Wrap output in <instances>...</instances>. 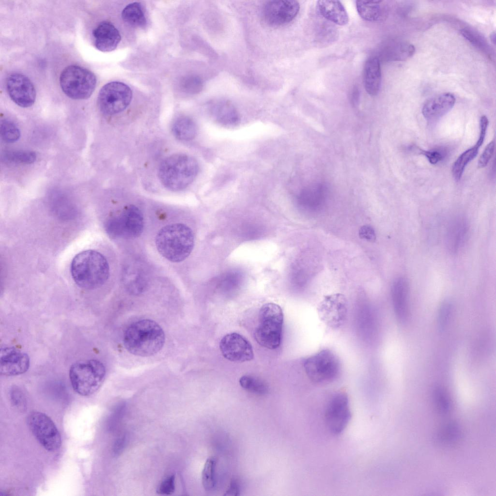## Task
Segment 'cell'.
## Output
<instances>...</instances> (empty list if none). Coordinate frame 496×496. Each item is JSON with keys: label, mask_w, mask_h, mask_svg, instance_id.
I'll return each instance as SVG.
<instances>
[{"label": "cell", "mask_w": 496, "mask_h": 496, "mask_svg": "<svg viewBox=\"0 0 496 496\" xmlns=\"http://www.w3.org/2000/svg\"><path fill=\"white\" fill-rule=\"evenodd\" d=\"M165 341L162 328L150 319H142L132 323L125 330L123 338L126 349L140 356L155 354L162 349Z\"/></svg>", "instance_id": "1"}, {"label": "cell", "mask_w": 496, "mask_h": 496, "mask_svg": "<svg viewBox=\"0 0 496 496\" xmlns=\"http://www.w3.org/2000/svg\"><path fill=\"white\" fill-rule=\"evenodd\" d=\"M71 273L79 287L92 290L103 285L109 275L106 258L100 252L88 249L77 254L71 264Z\"/></svg>", "instance_id": "2"}, {"label": "cell", "mask_w": 496, "mask_h": 496, "mask_svg": "<svg viewBox=\"0 0 496 496\" xmlns=\"http://www.w3.org/2000/svg\"><path fill=\"white\" fill-rule=\"evenodd\" d=\"M155 244L160 254L168 260L179 263L187 258L194 246L191 229L182 223H173L162 228L158 232Z\"/></svg>", "instance_id": "3"}, {"label": "cell", "mask_w": 496, "mask_h": 496, "mask_svg": "<svg viewBox=\"0 0 496 496\" xmlns=\"http://www.w3.org/2000/svg\"><path fill=\"white\" fill-rule=\"evenodd\" d=\"M198 171V163L194 158L178 154L171 155L162 161L158 176L165 187L177 191L185 189L192 183Z\"/></svg>", "instance_id": "4"}, {"label": "cell", "mask_w": 496, "mask_h": 496, "mask_svg": "<svg viewBox=\"0 0 496 496\" xmlns=\"http://www.w3.org/2000/svg\"><path fill=\"white\" fill-rule=\"evenodd\" d=\"M283 323V313L279 305L273 303L263 305L254 334L257 342L269 349L278 348L282 341Z\"/></svg>", "instance_id": "5"}, {"label": "cell", "mask_w": 496, "mask_h": 496, "mask_svg": "<svg viewBox=\"0 0 496 496\" xmlns=\"http://www.w3.org/2000/svg\"><path fill=\"white\" fill-rule=\"evenodd\" d=\"M69 374L74 391L81 396H89L101 387L105 377L106 370L99 360H80L71 366Z\"/></svg>", "instance_id": "6"}, {"label": "cell", "mask_w": 496, "mask_h": 496, "mask_svg": "<svg viewBox=\"0 0 496 496\" xmlns=\"http://www.w3.org/2000/svg\"><path fill=\"white\" fill-rule=\"evenodd\" d=\"M63 92L69 98L81 100L89 98L94 92L96 78L88 69L76 65L65 67L60 77Z\"/></svg>", "instance_id": "7"}, {"label": "cell", "mask_w": 496, "mask_h": 496, "mask_svg": "<svg viewBox=\"0 0 496 496\" xmlns=\"http://www.w3.org/2000/svg\"><path fill=\"white\" fill-rule=\"evenodd\" d=\"M303 367L308 378L313 383L319 384L335 381L339 377L341 369L338 356L327 349L306 358Z\"/></svg>", "instance_id": "8"}, {"label": "cell", "mask_w": 496, "mask_h": 496, "mask_svg": "<svg viewBox=\"0 0 496 496\" xmlns=\"http://www.w3.org/2000/svg\"><path fill=\"white\" fill-rule=\"evenodd\" d=\"M143 226L142 213L138 207L131 205L109 217L105 222V228L112 238L131 239L141 234Z\"/></svg>", "instance_id": "9"}, {"label": "cell", "mask_w": 496, "mask_h": 496, "mask_svg": "<svg viewBox=\"0 0 496 496\" xmlns=\"http://www.w3.org/2000/svg\"><path fill=\"white\" fill-rule=\"evenodd\" d=\"M132 91L124 83L112 81L100 89L97 98L98 107L106 115H114L124 110L130 103Z\"/></svg>", "instance_id": "10"}, {"label": "cell", "mask_w": 496, "mask_h": 496, "mask_svg": "<svg viewBox=\"0 0 496 496\" xmlns=\"http://www.w3.org/2000/svg\"><path fill=\"white\" fill-rule=\"evenodd\" d=\"M27 418L30 430L45 449L51 452L59 449L61 436L55 424L47 415L33 411L29 414Z\"/></svg>", "instance_id": "11"}, {"label": "cell", "mask_w": 496, "mask_h": 496, "mask_svg": "<svg viewBox=\"0 0 496 496\" xmlns=\"http://www.w3.org/2000/svg\"><path fill=\"white\" fill-rule=\"evenodd\" d=\"M351 418L349 399L344 392L334 394L330 399L325 412V420L329 431L341 434L347 426Z\"/></svg>", "instance_id": "12"}, {"label": "cell", "mask_w": 496, "mask_h": 496, "mask_svg": "<svg viewBox=\"0 0 496 496\" xmlns=\"http://www.w3.org/2000/svg\"><path fill=\"white\" fill-rule=\"evenodd\" d=\"M299 9V3L296 0H270L264 5L262 16L268 24L279 26L291 22L297 16Z\"/></svg>", "instance_id": "13"}, {"label": "cell", "mask_w": 496, "mask_h": 496, "mask_svg": "<svg viewBox=\"0 0 496 496\" xmlns=\"http://www.w3.org/2000/svg\"><path fill=\"white\" fill-rule=\"evenodd\" d=\"M219 348L222 356L235 362L249 361L254 357L252 345L243 336L233 332L226 334L221 340Z\"/></svg>", "instance_id": "14"}, {"label": "cell", "mask_w": 496, "mask_h": 496, "mask_svg": "<svg viewBox=\"0 0 496 496\" xmlns=\"http://www.w3.org/2000/svg\"><path fill=\"white\" fill-rule=\"evenodd\" d=\"M320 318L328 326L339 327L345 320L347 313V301L341 294L325 296L318 307Z\"/></svg>", "instance_id": "15"}, {"label": "cell", "mask_w": 496, "mask_h": 496, "mask_svg": "<svg viewBox=\"0 0 496 496\" xmlns=\"http://www.w3.org/2000/svg\"><path fill=\"white\" fill-rule=\"evenodd\" d=\"M6 89L11 100L18 106L28 108L34 103L36 91L30 79L20 73L9 75L6 80Z\"/></svg>", "instance_id": "16"}, {"label": "cell", "mask_w": 496, "mask_h": 496, "mask_svg": "<svg viewBox=\"0 0 496 496\" xmlns=\"http://www.w3.org/2000/svg\"><path fill=\"white\" fill-rule=\"evenodd\" d=\"M30 364L28 355L14 347L0 349V372L2 375L15 376L26 372Z\"/></svg>", "instance_id": "17"}, {"label": "cell", "mask_w": 496, "mask_h": 496, "mask_svg": "<svg viewBox=\"0 0 496 496\" xmlns=\"http://www.w3.org/2000/svg\"><path fill=\"white\" fill-rule=\"evenodd\" d=\"M469 231L467 219L462 216L453 217L448 224L446 232V245L449 251L456 254L461 250L467 238Z\"/></svg>", "instance_id": "18"}, {"label": "cell", "mask_w": 496, "mask_h": 496, "mask_svg": "<svg viewBox=\"0 0 496 496\" xmlns=\"http://www.w3.org/2000/svg\"><path fill=\"white\" fill-rule=\"evenodd\" d=\"M93 36L95 47L102 52L114 50L121 40L119 31L111 23L103 21L93 30Z\"/></svg>", "instance_id": "19"}, {"label": "cell", "mask_w": 496, "mask_h": 496, "mask_svg": "<svg viewBox=\"0 0 496 496\" xmlns=\"http://www.w3.org/2000/svg\"><path fill=\"white\" fill-rule=\"evenodd\" d=\"M409 284L403 277H398L393 281L391 296L394 311L397 320L404 323L408 316Z\"/></svg>", "instance_id": "20"}, {"label": "cell", "mask_w": 496, "mask_h": 496, "mask_svg": "<svg viewBox=\"0 0 496 496\" xmlns=\"http://www.w3.org/2000/svg\"><path fill=\"white\" fill-rule=\"evenodd\" d=\"M455 101L453 94L441 93L430 98L424 104L422 109V114L428 121L437 120L452 109Z\"/></svg>", "instance_id": "21"}, {"label": "cell", "mask_w": 496, "mask_h": 496, "mask_svg": "<svg viewBox=\"0 0 496 496\" xmlns=\"http://www.w3.org/2000/svg\"><path fill=\"white\" fill-rule=\"evenodd\" d=\"M363 82L367 93L371 96H375L379 92L382 79L380 62L375 56L368 58L363 66Z\"/></svg>", "instance_id": "22"}, {"label": "cell", "mask_w": 496, "mask_h": 496, "mask_svg": "<svg viewBox=\"0 0 496 496\" xmlns=\"http://www.w3.org/2000/svg\"><path fill=\"white\" fill-rule=\"evenodd\" d=\"M210 112L215 121L224 126H236L240 122L237 109L228 100H215L211 104Z\"/></svg>", "instance_id": "23"}, {"label": "cell", "mask_w": 496, "mask_h": 496, "mask_svg": "<svg viewBox=\"0 0 496 496\" xmlns=\"http://www.w3.org/2000/svg\"><path fill=\"white\" fill-rule=\"evenodd\" d=\"M317 7L323 17L335 24L344 26L349 22L347 11L340 1L318 0Z\"/></svg>", "instance_id": "24"}, {"label": "cell", "mask_w": 496, "mask_h": 496, "mask_svg": "<svg viewBox=\"0 0 496 496\" xmlns=\"http://www.w3.org/2000/svg\"><path fill=\"white\" fill-rule=\"evenodd\" d=\"M123 279L126 289L130 294H139L147 287V281L143 270L136 265H131L124 271Z\"/></svg>", "instance_id": "25"}, {"label": "cell", "mask_w": 496, "mask_h": 496, "mask_svg": "<svg viewBox=\"0 0 496 496\" xmlns=\"http://www.w3.org/2000/svg\"><path fill=\"white\" fill-rule=\"evenodd\" d=\"M322 184H316L304 188L298 196V201L303 206L310 209L319 207L324 202L326 188Z\"/></svg>", "instance_id": "26"}, {"label": "cell", "mask_w": 496, "mask_h": 496, "mask_svg": "<svg viewBox=\"0 0 496 496\" xmlns=\"http://www.w3.org/2000/svg\"><path fill=\"white\" fill-rule=\"evenodd\" d=\"M382 2L381 0H356V10L362 19L368 21H376L381 19L383 14Z\"/></svg>", "instance_id": "27"}, {"label": "cell", "mask_w": 496, "mask_h": 496, "mask_svg": "<svg viewBox=\"0 0 496 496\" xmlns=\"http://www.w3.org/2000/svg\"><path fill=\"white\" fill-rule=\"evenodd\" d=\"M123 20L135 27H144L147 24L143 8L140 3L132 2L126 6L122 12Z\"/></svg>", "instance_id": "28"}, {"label": "cell", "mask_w": 496, "mask_h": 496, "mask_svg": "<svg viewBox=\"0 0 496 496\" xmlns=\"http://www.w3.org/2000/svg\"><path fill=\"white\" fill-rule=\"evenodd\" d=\"M172 131L177 139L188 141L195 137L197 128L192 119L186 116H182L175 120L172 124Z\"/></svg>", "instance_id": "29"}, {"label": "cell", "mask_w": 496, "mask_h": 496, "mask_svg": "<svg viewBox=\"0 0 496 496\" xmlns=\"http://www.w3.org/2000/svg\"><path fill=\"white\" fill-rule=\"evenodd\" d=\"M480 147L476 143L473 147L463 152L455 160L452 166V173L456 181L460 180L465 167L475 158Z\"/></svg>", "instance_id": "30"}, {"label": "cell", "mask_w": 496, "mask_h": 496, "mask_svg": "<svg viewBox=\"0 0 496 496\" xmlns=\"http://www.w3.org/2000/svg\"><path fill=\"white\" fill-rule=\"evenodd\" d=\"M217 463V458L215 456H210L206 460L204 465L202 480V486L206 491H211L215 486Z\"/></svg>", "instance_id": "31"}, {"label": "cell", "mask_w": 496, "mask_h": 496, "mask_svg": "<svg viewBox=\"0 0 496 496\" xmlns=\"http://www.w3.org/2000/svg\"><path fill=\"white\" fill-rule=\"evenodd\" d=\"M239 382L242 388L256 394L264 395L268 391V387L264 382L251 375L242 376L239 379Z\"/></svg>", "instance_id": "32"}, {"label": "cell", "mask_w": 496, "mask_h": 496, "mask_svg": "<svg viewBox=\"0 0 496 496\" xmlns=\"http://www.w3.org/2000/svg\"><path fill=\"white\" fill-rule=\"evenodd\" d=\"M2 157L9 162L30 164L35 161L36 154L31 151H10L4 153Z\"/></svg>", "instance_id": "33"}, {"label": "cell", "mask_w": 496, "mask_h": 496, "mask_svg": "<svg viewBox=\"0 0 496 496\" xmlns=\"http://www.w3.org/2000/svg\"><path fill=\"white\" fill-rule=\"evenodd\" d=\"M0 129L1 139L6 142L13 143L20 138V132L18 127L11 121H1Z\"/></svg>", "instance_id": "34"}, {"label": "cell", "mask_w": 496, "mask_h": 496, "mask_svg": "<svg viewBox=\"0 0 496 496\" xmlns=\"http://www.w3.org/2000/svg\"><path fill=\"white\" fill-rule=\"evenodd\" d=\"M175 490V476L171 474L167 476L158 486L156 492L162 495H170Z\"/></svg>", "instance_id": "35"}, {"label": "cell", "mask_w": 496, "mask_h": 496, "mask_svg": "<svg viewBox=\"0 0 496 496\" xmlns=\"http://www.w3.org/2000/svg\"><path fill=\"white\" fill-rule=\"evenodd\" d=\"M11 403L19 410H24L26 407V401L24 393L16 386L12 387L10 390Z\"/></svg>", "instance_id": "36"}, {"label": "cell", "mask_w": 496, "mask_h": 496, "mask_svg": "<svg viewBox=\"0 0 496 496\" xmlns=\"http://www.w3.org/2000/svg\"><path fill=\"white\" fill-rule=\"evenodd\" d=\"M461 33L464 38L473 45L482 50L487 49L488 46L486 43L483 38L472 31L464 29L461 30Z\"/></svg>", "instance_id": "37"}, {"label": "cell", "mask_w": 496, "mask_h": 496, "mask_svg": "<svg viewBox=\"0 0 496 496\" xmlns=\"http://www.w3.org/2000/svg\"><path fill=\"white\" fill-rule=\"evenodd\" d=\"M451 310L452 305L449 301H445L441 305L438 315V323L440 329H443L446 326Z\"/></svg>", "instance_id": "38"}, {"label": "cell", "mask_w": 496, "mask_h": 496, "mask_svg": "<svg viewBox=\"0 0 496 496\" xmlns=\"http://www.w3.org/2000/svg\"><path fill=\"white\" fill-rule=\"evenodd\" d=\"M434 399L437 407L440 411L442 412H446L449 409V400L448 397L443 389L440 388H437L434 392Z\"/></svg>", "instance_id": "39"}, {"label": "cell", "mask_w": 496, "mask_h": 496, "mask_svg": "<svg viewBox=\"0 0 496 496\" xmlns=\"http://www.w3.org/2000/svg\"><path fill=\"white\" fill-rule=\"evenodd\" d=\"M494 150L495 142L491 141L486 146L479 159L478 166L479 168H482L487 166L493 156Z\"/></svg>", "instance_id": "40"}, {"label": "cell", "mask_w": 496, "mask_h": 496, "mask_svg": "<svg viewBox=\"0 0 496 496\" xmlns=\"http://www.w3.org/2000/svg\"><path fill=\"white\" fill-rule=\"evenodd\" d=\"M358 235L360 238L371 242H374L376 237L374 229L369 225L362 226L359 229Z\"/></svg>", "instance_id": "41"}, {"label": "cell", "mask_w": 496, "mask_h": 496, "mask_svg": "<svg viewBox=\"0 0 496 496\" xmlns=\"http://www.w3.org/2000/svg\"><path fill=\"white\" fill-rule=\"evenodd\" d=\"M422 154L425 155L429 162L432 164H436L442 159L441 154L437 151H422Z\"/></svg>", "instance_id": "42"}, {"label": "cell", "mask_w": 496, "mask_h": 496, "mask_svg": "<svg viewBox=\"0 0 496 496\" xmlns=\"http://www.w3.org/2000/svg\"><path fill=\"white\" fill-rule=\"evenodd\" d=\"M240 493V486L236 480H232L226 491L225 496H238Z\"/></svg>", "instance_id": "43"}, {"label": "cell", "mask_w": 496, "mask_h": 496, "mask_svg": "<svg viewBox=\"0 0 496 496\" xmlns=\"http://www.w3.org/2000/svg\"><path fill=\"white\" fill-rule=\"evenodd\" d=\"M125 437L124 435H120V436L115 441L114 445V451L115 453H120L123 450L125 442Z\"/></svg>", "instance_id": "44"}, {"label": "cell", "mask_w": 496, "mask_h": 496, "mask_svg": "<svg viewBox=\"0 0 496 496\" xmlns=\"http://www.w3.org/2000/svg\"><path fill=\"white\" fill-rule=\"evenodd\" d=\"M353 95L352 97V102L354 104L357 102L358 98V92L357 90H354L353 93Z\"/></svg>", "instance_id": "45"}]
</instances>
